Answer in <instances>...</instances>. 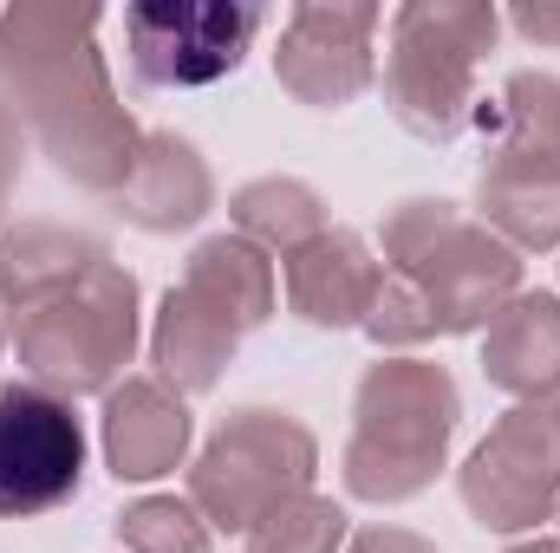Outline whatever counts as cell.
Returning <instances> with one entry per match:
<instances>
[{"label": "cell", "mask_w": 560, "mask_h": 553, "mask_svg": "<svg viewBox=\"0 0 560 553\" xmlns=\"http://www.w3.org/2000/svg\"><path fill=\"white\" fill-rule=\"evenodd\" d=\"M378 280H385V261L352 228H326V235H313L306 248H293L280 261V286H287L293 319H306L319 332L365 326V313L378 299Z\"/></svg>", "instance_id": "11"}, {"label": "cell", "mask_w": 560, "mask_h": 553, "mask_svg": "<svg viewBox=\"0 0 560 553\" xmlns=\"http://www.w3.org/2000/svg\"><path fill=\"white\" fill-rule=\"evenodd\" d=\"M392 274L418 280V293L430 299V313H436V332L456 339V332H482L522 293V255L502 235H489L482 222L463 215L450 235H436L418 261H405Z\"/></svg>", "instance_id": "10"}, {"label": "cell", "mask_w": 560, "mask_h": 553, "mask_svg": "<svg viewBox=\"0 0 560 553\" xmlns=\"http://www.w3.org/2000/svg\"><path fill=\"white\" fill-rule=\"evenodd\" d=\"M248 553H346V508L332 502V495H293V502H280L275 515H261L248 534Z\"/></svg>", "instance_id": "21"}, {"label": "cell", "mask_w": 560, "mask_h": 553, "mask_svg": "<svg viewBox=\"0 0 560 553\" xmlns=\"http://www.w3.org/2000/svg\"><path fill=\"white\" fill-rule=\"evenodd\" d=\"M20 163H26V131H20V118H13V111L0 105V215H7V202H13Z\"/></svg>", "instance_id": "24"}, {"label": "cell", "mask_w": 560, "mask_h": 553, "mask_svg": "<svg viewBox=\"0 0 560 553\" xmlns=\"http://www.w3.org/2000/svg\"><path fill=\"white\" fill-rule=\"evenodd\" d=\"M138 339H143L138 280L118 261H98L59 299L20 313L13 358H20L26 385L59 391V398L79 404V398H105V391L125 385V365L138 358Z\"/></svg>", "instance_id": "4"}, {"label": "cell", "mask_w": 560, "mask_h": 553, "mask_svg": "<svg viewBox=\"0 0 560 553\" xmlns=\"http://www.w3.org/2000/svg\"><path fill=\"white\" fill-rule=\"evenodd\" d=\"M555 521H560V515H555Z\"/></svg>", "instance_id": "28"}, {"label": "cell", "mask_w": 560, "mask_h": 553, "mask_svg": "<svg viewBox=\"0 0 560 553\" xmlns=\"http://www.w3.org/2000/svg\"><path fill=\"white\" fill-rule=\"evenodd\" d=\"M13 326H20V306H13L7 286H0V352H13Z\"/></svg>", "instance_id": "26"}, {"label": "cell", "mask_w": 560, "mask_h": 553, "mask_svg": "<svg viewBox=\"0 0 560 553\" xmlns=\"http://www.w3.org/2000/svg\"><path fill=\"white\" fill-rule=\"evenodd\" d=\"M319 475V443L293 411L275 404H242L215 423L202 456L189 462V502L209 528L248 534L280 502L306 495Z\"/></svg>", "instance_id": "5"}, {"label": "cell", "mask_w": 560, "mask_h": 553, "mask_svg": "<svg viewBox=\"0 0 560 553\" xmlns=\"http://www.w3.org/2000/svg\"><path fill=\"white\" fill-rule=\"evenodd\" d=\"M0 105L85 196H118L138 163V118L125 111L105 52L98 7H7L0 13Z\"/></svg>", "instance_id": "1"}, {"label": "cell", "mask_w": 560, "mask_h": 553, "mask_svg": "<svg viewBox=\"0 0 560 553\" xmlns=\"http://www.w3.org/2000/svg\"><path fill=\"white\" fill-rule=\"evenodd\" d=\"M98 261H112L105 242L85 235V228H66V222H20V228L0 235V286H7V299L20 313L59 299L66 286H79V280L92 274Z\"/></svg>", "instance_id": "17"}, {"label": "cell", "mask_w": 560, "mask_h": 553, "mask_svg": "<svg viewBox=\"0 0 560 553\" xmlns=\"http://www.w3.org/2000/svg\"><path fill=\"white\" fill-rule=\"evenodd\" d=\"M509 553H560V541H541V534H535V541H515Z\"/></svg>", "instance_id": "27"}, {"label": "cell", "mask_w": 560, "mask_h": 553, "mask_svg": "<svg viewBox=\"0 0 560 553\" xmlns=\"http://www.w3.org/2000/svg\"><path fill=\"white\" fill-rule=\"evenodd\" d=\"M502 39V7L489 0H405L392 13L385 105L423 143H463L476 131V59Z\"/></svg>", "instance_id": "3"}, {"label": "cell", "mask_w": 560, "mask_h": 553, "mask_svg": "<svg viewBox=\"0 0 560 553\" xmlns=\"http://www.w3.org/2000/svg\"><path fill=\"white\" fill-rule=\"evenodd\" d=\"M229 235H242L261 255L287 261L293 248H306L313 235H326V202L300 176H255V183H242L229 196Z\"/></svg>", "instance_id": "19"}, {"label": "cell", "mask_w": 560, "mask_h": 553, "mask_svg": "<svg viewBox=\"0 0 560 553\" xmlns=\"http://www.w3.org/2000/svg\"><path fill=\"white\" fill-rule=\"evenodd\" d=\"M235 345H242V332H235L222 313H209L196 293H183V286L163 293V306H156V319H150V365H156V385H170L176 398H202V391H215L222 372L235 365Z\"/></svg>", "instance_id": "16"}, {"label": "cell", "mask_w": 560, "mask_h": 553, "mask_svg": "<svg viewBox=\"0 0 560 553\" xmlns=\"http://www.w3.org/2000/svg\"><path fill=\"white\" fill-rule=\"evenodd\" d=\"M346 553H436L423 534H411V528H359L352 541H346Z\"/></svg>", "instance_id": "25"}, {"label": "cell", "mask_w": 560, "mask_h": 553, "mask_svg": "<svg viewBox=\"0 0 560 553\" xmlns=\"http://www.w3.org/2000/svg\"><path fill=\"white\" fill-rule=\"evenodd\" d=\"M476 222L515 255H548L560 248V176H482Z\"/></svg>", "instance_id": "20"}, {"label": "cell", "mask_w": 560, "mask_h": 553, "mask_svg": "<svg viewBox=\"0 0 560 553\" xmlns=\"http://www.w3.org/2000/svg\"><path fill=\"white\" fill-rule=\"evenodd\" d=\"M183 293H196L209 313H222L235 332H255L275 319V299H280V280H275V261L242 242V235H209L189 248V268L176 280Z\"/></svg>", "instance_id": "18"}, {"label": "cell", "mask_w": 560, "mask_h": 553, "mask_svg": "<svg viewBox=\"0 0 560 553\" xmlns=\"http://www.w3.org/2000/svg\"><path fill=\"white\" fill-rule=\"evenodd\" d=\"M215 528L196 515L189 495H138L118 515V548L125 553H209Z\"/></svg>", "instance_id": "22"}, {"label": "cell", "mask_w": 560, "mask_h": 553, "mask_svg": "<svg viewBox=\"0 0 560 553\" xmlns=\"http://www.w3.org/2000/svg\"><path fill=\"white\" fill-rule=\"evenodd\" d=\"M456 423H463V391L436 358L398 352V358L365 365L352 391V436L339 456L346 495L372 508H398L423 495L450 462Z\"/></svg>", "instance_id": "2"}, {"label": "cell", "mask_w": 560, "mask_h": 553, "mask_svg": "<svg viewBox=\"0 0 560 553\" xmlns=\"http://www.w3.org/2000/svg\"><path fill=\"white\" fill-rule=\"evenodd\" d=\"M482 378L515 404L560 398V293L522 286L482 326Z\"/></svg>", "instance_id": "15"}, {"label": "cell", "mask_w": 560, "mask_h": 553, "mask_svg": "<svg viewBox=\"0 0 560 553\" xmlns=\"http://www.w3.org/2000/svg\"><path fill=\"white\" fill-rule=\"evenodd\" d=\"M502 26H515L528 46H560V0H515Z\"/></svg>", "instance_id": "23"}, {"label": "cell", "mask_w": 560, "mask_h": 553, "mask_svg": "<svg viewBox=\"0 0 560 553\" xmlns=\"http://www.w3.org/2000/svg\"><path fill=\"white\" fill-rule=\"evenodd\" d=\"M378 26L385 13L372 0H300L275 46L280 92L306 111H346L378 85Z\"/></svg>", "instance_id": "9"}, {"label": "cell", "mask_w": 560, "mask_h": 553, "mask_svg": "<svg viewBox=\"0 0 560 553\" xmlns=\"http://www.w3.org/2000/svg\"><path fill=\"white\" fill-rule=\"evenodd\" d=\"M456 495L489 534H528L560 515V398L509 404L456 469Z\"/></svg>", "instance_id": "6"}, {"label": "cell", "mask_w": 560, "mask_h": 553, "mask_svg": "<svg viewBox=\"0 0 560 553\" xmlns=\"http://www.w3.org/2000/svg\"><path fill=\"white\" fill-rule=\"evenodd\" d=\"M482 176H560V79L509 72L502 92L476 111Z\"/></svg>", "instance_id": "14"}, {"label": "cell", "mask_w": 560, "mask_h": 553, "mask_svg": "<svg viewBox=\"0 0 560 553\" xmlns=\"http://www.w3.org/2000/svg\"><path fill=\"white\" fill-rule=\"evenodd\" d=\"M268 7L255 0H138L125 7V52L150 92H202L255 52Z\"/></svg>", "instance_id": "7"}, {"label": "cell", "mask_w": 560, "mask_h": 553, "mask_svg": "<svg viewBox=\"0 0 560 553\" xmlns=\"http://www.w3.org/2000/svg\"><path fill=\"white\" fill-rule=\"evenodd\" d=\"M85 482V423L79 404L26 378L0 385V521L52 515Z\"/></svg>", "instance_id": "8"}, {"label": "cell", "mask_w": 560, "mask_h": 553, "mask_svg": "<svg viewBox=\"0 0 560 553\" xmlns=\"http://www.w3.org/2000/svg\"><path fill=\"white\" fill-rule=\"evenodd\" d=\"M112 209L143 228V235H176V228H196L209 209H215V176L202 163V150L176 131H143L138 163L125 176V189L112 196Z\"/></svg>", "instance_id": "13"}, {"label": "cell", "mask_w": 560, "mask_h": 553, "mask_svg": "<svg viewBox=\"0 0 560 553\" xmlns=\"http://www.w3.org/2000/svg\"><path fill=\"white\" fill-rule=\"evenodd\" d=\"M98 443H105V469L118 482H156L176 475L196 423H189V398H176L156 378H125L118 391H105V416H98Z\"/></svg>", "instance_id": "12"}]
</instances>
